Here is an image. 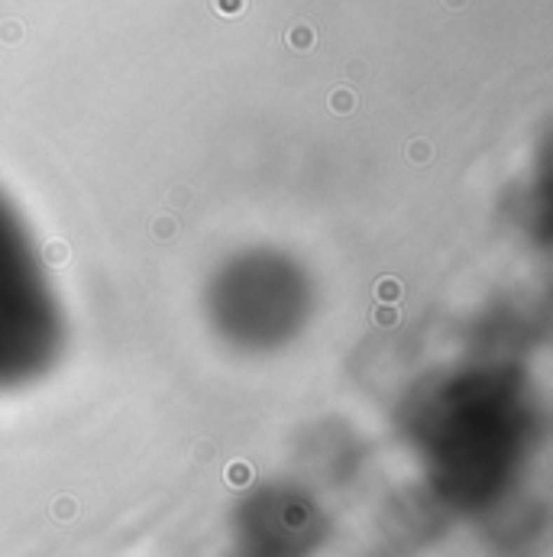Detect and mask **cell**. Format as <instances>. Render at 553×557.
I'll use <instances>...</instances> for the list:
<instances>
[{
    "label": "cell",
    "instance_id": "1",
    "mask_svg": "<svg viewBox=\"0 0 553 557\" xmlns=\"http://www.w3.org/2000/svg\"><path fill=\"white\" fill-rule=\"evenodd\" d=\"M55 304L26 236L0 208V356H36L52 334Z\"/></svg>",
    "mask_w": 553,
    "mask_h": 557
}]
</instances>
